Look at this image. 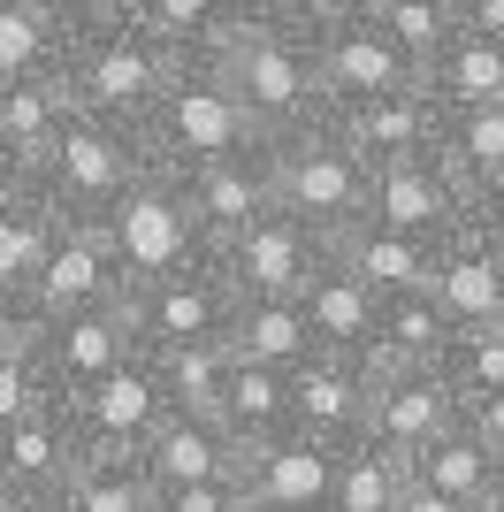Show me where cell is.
Wrapping results in <instances>:
<instances>
[{
	"label": "cell",
	"instance_id": "c3c4849f",
	"mask_svg": "<svg viewBox=\"0 0 504 512\" xmlns=\"http://www.w3.org/2000/svg\"><path fill=\"white\" fill-rule=\"evenodd\" d=\"M0 512H8V497H0Z\"/></svg>",
	"mask_w": 504,
	"mask_h": 512
},
{
	"label": "cell",
	"instance_id": "484cf974",
	"mask_svg": "<svg viewBox=\"0 0 504 512\" xmlns=\"http://www.w3.org/2000/svg\"><path fill=\"white\" fill-rule=\"evenodd\" d=\"M69 62V0H0V85L62 77Z\"/></svg>",
	"mask_w": 504,
	"mask_h": 512
},
{
	"label": "cell",
	"instance_id": "83f0119b",
	"mask_svg": "<svg viewBox=\"0 0 504 512\" xmlns=\"http://www.w3.org/2000/svg\"><path fill=\"white\" fill-rule=\"evenodd\" d=\"M230 360L298 375V367L314 360V329H306L298 299H237V314H230Z\"/></svg>",
	"mask_w": 504,
	"mask_h": 512
},
{
	"label": "cell",
	"instance_id": "30bf717a",
	"mask_svg": "<svg viewBox=\"0 0 504 512\" xmlns=\"http://www.w3.org/2000/svg\"><path fill=\"white\" fill-rule=\"evenodd\" d=\"M62 406L77 421L84 459H138L153 444V428L168 421V390H161V367L138 352V360H123L115 375H100L92 390L62 398Z\"/></svg>",
	"mask_w": 504,
	"mask_h": 512
},
{
	"label": "cell",
	"instance_id": "7dc6e473",
	"mask_svg": "<svg viewBox=\"0 0 504 512\" xmlns=\"http://www.w3.org/2000/svg\"><path fill=\"white\" fill-rule=\"evenodd\" d=\"M489 512H504V490H497V505H489Z\"/></svg>",
	"mask_w": 504,
	"mask_h": 512
},
{
	"label": "cell",
	"instance_id": "44dd1931",
	"mask_svg": "<svg viewBox=\"0 0 504 512\" xmlns=\"http://www.w3.org/2000/svg\"><path fill=\"white\" fill-rule=\"evenodd\" d=\"M329 260L344 276H359L375 299H413L436 283V245L405 230H382V222H352L344 237H329Z\"/></svg>",
	"mask_w": 504,
	"mask_h": 512
},
{
	"label": "cell",
	"instance_id": "e575fe53",
	"mask_svg": "<svg viewBox=\"0 0 504 512\" xmlns=\"http://www.w3.org/2000/svg\"><path fill=\"white\" fill-rule=\"evenodd\" d=\"M46 512H153V482L138 459H84Z\"/></svg>",
	"mask_w": 504,
	"mask_h": 512
},
{
	"label": "cell",
	"instance_id": "7c38bea8",
	"mask_svg": "<svg viewBox=\"0 0 504 512\" xmlns=\"http://www.w3.org/2000/svg\"><path fill=\"white\" fill-rule=\"evenodd\" d=\"M367 222L443 245V237L459 230V222H474V199L459 192V176L443 169V153H413V161H390V169H375Z\"/></svg>",
	"mask_w": 504,
	"mask_h": 512
},
{
	"label": "cell",
	"instance_id": "7bdbcfd3",
	"mask_svg": "<svg viewBox=\"0 0 504 512\" xmlns=\"http://www.w3.org/2000/svg\"><path fill=\"white\" fill-rule=\"evenodd\" d=\"M466 421H474V428L489 436V444L504 451V390H497V398H482V406H466Z\"/></svg>",
	"mask_w": 504,
	"mask_h": 512
},
{
	"label": "cell",
	"instance_id": "ffe728a7",
	"mask_svg": "<svg viewBox=\"0 0 504 512\" xmlns=\"http://www.w3.org/2000/svg\"><path fill=\"white\" fill-rule=\"evenodd\" d=\"M298 390V436L344 451L367 436V398H375V367L367 360H336V352H314V360L291 375Z\"/></svg>",
	"mask_w": 504,
	"mask_h": 512
},
{
	"label": "cell",
	"instance_id": "5bb4252c",
	"mask_svg": "<svg viewBox=\"0 0 504 512\" xmlns=\"http://www.w3.org/2000/svg\"><path fill=\"white\" fill-rule=\"evenodd\" d=\"M77 467H84V444H77V421H69L62 398H46L39 413H23L0 436V497L8 505H54Z\"/></svg>",
	"mask_w": 504,
	"mask_h": 512
},
{
	"label": "cell",
	"instance_id": "1f68e13d",
	"mask_svg": "<svg viewBox=\"0 0 504 512\" xmlns=\"http://www.w3.org/2000/svg\"><path fill=\"white\" fill-rule=\"evenodd\" d=\"M54 237H62V222H54L31 192L0 199V306L31 299V283H39L46 253H54Z\"/></svg>",
	"mask_w": 504,
	"mask_h": 512
},
{
	"label": "cell",
	"instance_id": "ab89813d",
	"mask_svg": "<svg viewBox=\"0 0 504 512\" xmlns=\"http://www.w3.org/2000/svg\"><path fill=\"white\" fill-rule=\"evenodd\" d=\"M153 512H252V505H245V490H237V474H230V482H199V490H161Z\"/></svg>",
	"mask_w": 504,
	"mask_h": 512
},
{
	"label": "cell",
	"instance_id": "836d02e7",
	"mask_svg": "<svg viewBox=\"0 0 504 512\" xmlns=\"http://www.w3.org/2000/svg\"><path fill=\"white\" fill-rule=\"evenodd\" d=\"M405 482H413V467H405V459H390V451H375L367 436H359V444H344V459H336V497H329V512H398Z\"/></svg>",
	"mask_w": 504,
	"mask_h": 512
},
{
	"label": "cell",
	"instance_id": "7a4b0ae2",
	"mask_svg": "<svg viewBox=\"0 0 504 512\" xmlns=\"http://www.w3.org/2000/svg\"><path fill=\"white\" fill-rule=\"evenodd\" d=\"M69 100L84 115H107V123H146L153 100L168 92L176 62H168L161 46L130 23L123 0H69Z\"/></svg>",
	"mask_w": 504,
	"mask_h": 512
},
{
	"label": "cell",
	"instance_id": "f35d334b",
	"mask_svg": "<svg viewBox=\"0 0 504 512\" xmlns=\"http://www.w3.org/2000/svg\"><path fill=\"white\" fill-rule=\"evenodd\" d=\"M39 406H46L39 367H31V360H0V436H8L23 413H39Z\"/></svg>",
	"mask_w": 504,
	"mask_h": 512
},
{
	"label": "cell",
	"instance_id": "8d00e7d4",
	"mask_svg": "<svg viewBox=\"0 0 504 512\" xmlns=\"http://www.w3.org/2000/svg\"><path fill=\"white\" fill-rule=\"evenodd\" d=\"M168 390V413H199L214 421L222 406V383H230V344H199V352H176V360H153Z\"/></svg>",
	"mask_w": 504,
	"mask_h": 512
},
{
	"label": "cell",
	"instance_id": "5b68a950",
	"mask_svg": "<svg viewBox=\"0 0 504 512\" xmlns=\"http://www.w3.org/2000/svg\"><path fill=\"white\" fill-rule=\"evenodd\" d=\"M268 161H275V207L298 214L321 245L344 237L352 222H367L375 169H367V161H359L329 123H306V130H291V138H275Z\"/></svg>",
	"mask_w": 504,
	"mask_h": 512
},
{
	"label": "cell",
	"instance_id": "e0dca14e",
	"mask_svg": "<svg viewBox=\"0 0 504 512\" xmlns=\"http://www.w3.org/2000/svg\"><path fill=\"white\" fill-rule=\"evenodd\" d=\"M428 291L451 314V329H504V245L482 222H459L436 245V283Z\"/></svg>",
	"mask_w": 504,
	"mask_h": 512
},
{
	"label": "cell",
	"instance_id": "f1b7e54d",
	"mask_svg": "<svg viewBox=\"0 0 504 512\" xmlns=\"http://www.w3.org/2000/svg\"><path fill=\"white\" fill-rule=\"evenodd\" d=\"M84 107L69 100V77H31V85H0V130H8V146L23 153V184L39 169L46 153L62 146V130L77 123Z\"/></svg>",
	"mask_w": 504,
	"mask_h": 512
},
{
	"label": "cell",
	"instance_id": "60d3db41",
	"mask_svg": "<svg viewBox=\"0 0 504 512\" xmlns=\"http://www.w3.org/2000/svg\"><path fill=\"white\" fill-rule=\"evenodd\" d=\"M459 23L466 31H482V39L504 46V0H459Z\"/></svg>",
	"mask_w": 504,
	"mask_h": 512
},
{
	"label": "cell",
	"instance_id": "ac0fdd59",
	"mask_svg": "<svg viewBox=\"0 0 504 512\" xmlns=\"http://www.w3.org/2000/svg\"><path fill=\"white\" fill-rule=\"evenodd\" d=\"M176 192H184L191 222L207 230V245H222V237L252 230L275 207V161H268V146H252V153H230V161H207V169L176 176Z\"/></svg>",
	"mask_w": 504,
	"mask_h": 512
},
{
	"label": "cell",
	"instance_id": "4dcf8cb0",
	"mask_svg": "<svg viewBox=\"0 0 504 512\" xmlns=\"http://www.w3.org/2000/svg\"><path fill=\"white\" fill-rule=\"evenodd\" d=\"M451 314L436 306V291H413V299H382L375 321V367H443L451 352Z\"/></svg>",
	"mask_w": 504,
	"mask_h": 512
},
{
	"label": "cell",
	"instance_id": "8fae6325",
	"mask_svg": "<svg viewBox=\"0 0 504 512\" xmlns=\"http://www.w3.org/2000/svg\"><path fill=\"white\" fill-rule=\"evenodd\" d=\"M459 421H466V406L451 398V383L436 367H375V398H367V444L375 451L413 467L420 451L436 436H451Z\"/></svg>",
	"mask_w": 504,
	"mask_h": 512
},
{
	"label": "cell",
	"instance_id": "2e32d148",
	"mask_svg": "<svg viewBox=\"0 0 504 512\" xmlns=\"http://www.w3.org/2000/svg\"><path fill=\"white\" fill-rule=\"evenodd\" d=\"M336 459H344V451L314 444V436H275V444L245 451L237 490H245L252 512H329V497H336Z\"/></svg>",
	"mask_w": 504,
	"mask_h": 512
},
{
	"label": "cell",
	"instance_id": "d6a6232c",
	"mask_svg": "<svg viewBox=\"0 0 504 512\" xmlns=\"http://www.w3.org/2000/svg\"><path fill=\"white\" fill-rule=\"evenodd\" d=\"M123 8H130V23H138L176 69L207 62L214 39H222V16H230V0H123Z\"/></svg>",
	"mask_w": 504,
	"mask_h": 512
},
{
	"label": "cell",
	"instance_id": "4316f807",
	"mask_svg": "<svg viewBox=\"0 0 504 512\" xmlns=\"http://www.w3.org/2000/svg\"><path fill=\"white\" fill-rule=\"evenodd\" d=\"M420 92H428V100H436L443 115H474V107H504V46L459 23V31L443 39V54L428 62Z\"/></svg>",
	"mask_w": 504,
	"mask_h": 512
},
{
	"label": "cell",
	"instance_id": "74e56055",
	"mask_svg": "<svg viewBox=\"0 0 504 512\" xmlns=\"http://www.w3.org/2000/svg\"><path fill=\"white\" fill-rule=\"evenodd\" d=\"M436 375L451 383V398H459V406L497 398V390H504V329H459Z\"/></svg>",
	"mask_w": 504,
	"mask_h": 512
},
{
	"label": "cell",
	"instance_id": "ba28073f",
	"mask_svg": "<svg viewBox=\"0 0 504 512\" xmlns=\"http://www.w3.org/2000/svg\"><path fill=\"white\" fill-rule=\"evenodd\" d=\"M130 314V344L146 352V360H176V352H199V344H230V283L207 268H191V276H168V283H138L123 299Z\"/></svg>",
	"mask_w": 504,
	"mask_h": 512
},
{
	"label": "cell",
	"instance_id": "4fadbf2b",
	"mask_svg": "<svg viewBox=\"0 0 504 512\" xmlns=\"http://www.w3.org/2000/svg\"><path fill=\"white\" fill-rule=\"evenodd\" d=\"M130 299V276L123 260H115V245H107V230H77V222H62V237H54V253H46L39 283H31V314L39 321H69V314H92V306H123Z\"/></svg>",
	"mask_w": 504,
	"mask_h": 512
},
{
	"label": "cell",
	"instance_id": "d6986e66",
	"mask_svg": "<svg viewBox=\"0 0 504 512\" xmlns=\"http://www.w3.org/2000/svg\"><path fill=\"white\" fill-rule=\"evenodd\" d=\"M329 130L367 161V169H390V161H413V153H436L443 138V107L428 92H390V100H359L336 107Z\"/></svg>",
	"mask_w": 504,
	"mask_h": 512
},
{
	"label": "cell",
	"instance_id": "9c48e42d",
	"mask_svg": "<svg viewBox=\"0 0 504 512\" xmlns=\"http://www.w3.org/2000/svg\"><path fill=\"white\" fill-rule=\"evenodd\" d=\"M321 268H329V245L283 207H268L252 230L214 245V276L230 283V299H298Z\"/></svg>",
	"mask_w": 504,
	"mask_h": 512
},
{
	"label": "cell",
	"instance_id": "7402d4cb",
	"mask_svg": "<svg viewBox=\"0 0 504 512\" xmlns=\"http://www.w3.org/2000/svg\"><path fill=\"white\" fill-rule=\"evenodd\" d=\"M138 467H146L153 497L161 490H199V482H230L245 467V451L222 436V421H199V413H168L153 428V444L138 451Z\"/></svg>",
	"mask_w": 504,
	"mask_h": 512
},
{
	"label": "cell",
	"instance_id": "8992f818",
	"mask_svg": "<svg viewBox=\"0 0 504 512\" xmlns=\"http://www.w3.org/2000/svg\"><path fill=\"white\" fill-rule=\"evenodd\" d=\"M298 16H306V39H314L329 115L359 100H390V92H420V62L398 39H382L359 0H298Z\"/></svg>",
	"mask_w": 504,
	"mask_h": 512
},
{
	"label": "cell",
	"instance_id": "52a82bcc",
	"mask_svg": "<svg viewBox=\"0 0 504 512\" xmlns=\"http://www.w3.org/2000/svg\"><path fill=\"white\" fill-rule=\"evenodd\" d=\"M100 230H107V245H115V260H123L130 291H138V283L191 276V268H207V260H214L207 230L191 222V207H184V192H176V176H168V169H153Z\"/></svg>",
	"mask_w": 504,
	"mask_h": 512
},
{
	"label": "cell",
	"instance_id": "f6af8a7d",
	"mask_svg": "<svg viewBox=\"0 0 504 512\" xmlns=\"http://www.w3.org/2000/svg\"><path fill=\"white\" fill-rule=\"evenodd\" d=\"M474 222H482V230L504 245V192H497V199H482V207H474Z\"/></svg>",
	"mask_w": 504,
	"mask_h": 512
},
{
	"label": "cell",
	"instance_id": "277c9868",
	"mask_svg": "<svg viewBox=\"0 0 504 512\" xmlns=\"http://www.w3.org/2000/svg\"><path fill=\"white\" fill-rule=\"evenodd\" d=\"M138 138H146L153 169H168V176H191V169H207V161H230V153L268 146V138L252 130L245 100L222 85L214 62H184L176 69L168 92L153 100V115L138 123Z\"/></svg>",
	"mask_w": 504,
	"mask_h": 512
},
{
	"label": "cell",
	"instance_id": "d590c367",
	"mask_svg": "<svg viewBox=\"0 0 504 512\" xmlns=\"http://www.w3.org/2000/svg\"><path fill=\"white\" fill-rule=\"evenodd\" d=\"M367 16H375L382 39H398L405 54L420 62V77H428V62L443 54V39L459 31V0H359Z\"/></svg>",
	"mask_w": 504,
	"mask_h": 512
},
{
	"label": "cell",
	"instance_id": "3957f363",
	"mask_svg": "<svg viewBox=\"0 0 504 512\" xmlns=\"http://www.w3.org/2000/svg\"><path fill=\"white\" fill-rule=\"evenodd\" d=\"M153 176V153L130 123H107V115H77L62 130V146L46 153L23 192L39 199L54 222H77V230H100L107 214L123 207L138 184Z\"/></svg>",
	"mask_w": 504,
	"mask_h": 512
},
{
	"label": "cell",
	"instance_id": "f546056e",
	"mask_svg": "<svg viewBox=\"0 0 504 512\" xmlns=\"http://www.w3.org/2000/svg\"><path fill=\"white\" fill-rule=\"evenodd\" d=\"M443 169L459 176V192L482 207L504 192V107H474V115H443Z\"/></svg>",
	"mask_w": 504,
	"mask_h": 512
},
{
	"label": "cell",
	"instance_id": "ee69618b",
	"mask_svg": "<svg viewBox=\"0 0 504 512\" xmlns=\"http://www.w3.org/2000/svg\"><path fill=\"white\" fill-rule=\"evenodd\" d=\"M8 192H23V153L8 146V130H0V199Z\"/></svg>",
	"mask_w": 504,
	"mask_h": 512
},
{
	"label": "cell",
	"instance_id": "cb8c5ba5",
	"mask_svg": "<svg viewBox=\"0 0 504 512\" xmlns=\"http://www.w3.org/2000/svg\"><path fill=\"white\" fill-rule=\"evenodd\" d=\"M214 421H222V436H230L237 451H260V444H275V436H298V390H291V375L230 360V383H222Z\"/></svg>",
	"mask_w": 504,
	"mask_h": 512
},
{
	"label": "cell",
	"instance_id": "bcb514c9",
	"mask_svg": "<svg viewBox=\"0 0 504 512\" xmlns=\"http://www.w3.org/2000/svg\"><path fill=\"white\" fill-rule=\"evenodd\" d=\"M8 512H46V505H8Z\"/></svg>",
	"mask_w": 504,
	"mask_h": 512
},
{
	"label": "cell",
	"instance_id": "603a6c76",
	"mask_svg": "<svg viewBox=\"0 0 504 512\" xmlns=\"http://www.w3.org/2000/svg\"><path fill=\"white\" fill-rule=\"evenodd\" d=\"M298 314H306V329H314V352H336V360H367V367H375L382 299L359 276H344L336 260L306 283V291H298Z\"/></svg>",
	"mask_w": 504,
	"mask_h": 512
},
{
	"label": "cell",
	"instance_id": "b9f144b4",
	"mask_svg": "<svg viewBox=\"0 0 504 512\" xmlns=\"http://www.w3.org/2000/svg\"><path fill=\"white\" fill-rule=\"evenodd\" d=\"M398 512H474V505H459V497H436V490H428V482H405Z\"/></svg>",
	"mask_w": 504,
	"mask_h": 512
},
{
	"label": "cell",
	"instance_id": "d4e9b609",
	"mask_svg": "<svg viewBox=\"0 0 504 512\" xmlns=\"http://www.w3.org/2000/svg\"><path fill=\"white\" fill-rule=\"evenodd\" d=\"M413 482H428L436 497H459V505L489 512V505H497V490H504V451L489 444L474 421H459L451 436H436V444L413 459Z\"/></svg>",
	"mask_w": 504,
	"mask_h": 512
},
{
	"label": "cell",
	"instance_id": "6da1fadb",
	"mask_svg": "<svg viewBox=\"0 0 504 512\" xmlns=\"http://www.w3.org/2000/svg\"><path fill=\"white\" fill-rule=\"evenodd\" d=\"M222 69V85L245 100L252 130L260 138H291L306 123H329V92H321L314 69V39H306V16L298 0H230L222 16V39L207 54Z\"/></svg>",
	"mask_w": 504,
	"mask_h": 512
},
{
	"label": "cell",
	"instance_id": "9a60e30c",
	"mask_svg": "<svg viewBox=\"0 0 504 512\" xmlns=\"http://www.w3.org/2000/svg\"><path fill=\"white\" fill-rule=\"evenodd\" d=\"M123 360H138V344H130V314H123V306H92V314L46 321L39 383H46V398H77V390H92L100 375H115Z\"/></svg>",
	"mask_w": 504,
	"mask_h": 512
}]
</instances>
